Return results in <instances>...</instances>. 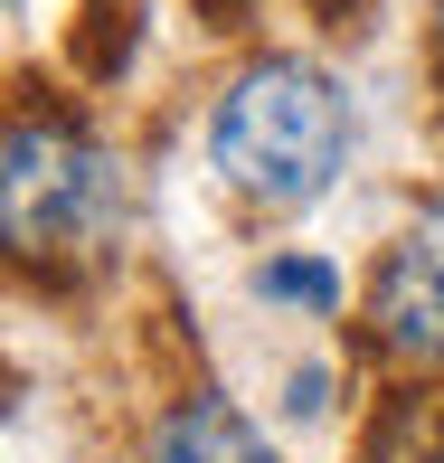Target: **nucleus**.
<instances>
[{"instance_id": "7", "label": "nucleus", "mask_w": 444, "mask_h": 463, "mask_svg": "<svg viewBox=\"0 0 444 463\" xmlns=\"http://www.w3.org/2000/svg\"><path fill=\"white\" fill-rule=\"evenodd\" d=\"M435 67H444V0H435Z\"/></svg>"}, {"instance_id": "2", "label": "nucleus", "mask_w": 444, "mask_h": 463, "mask_svg": "<svg viewBox=\"0 0 444 463\" xmlns=\"http://www.w3.org/2000/svg\"><path fill=\"white\" fill-rule=\"evenodd\" d=\"M0 227L19 265L95 256L123 227V161L67 114H10L0 142Z\"/></svg>"}, {"instance_id": "3", "label": "nucleus", "mask_w": 444, "mask_h": 463, "mask_svg": "<svg viewBox=\"0 0 444 463\" xmlns=\"http://www.w3.org/2000/svg\"><path fill=\"white\" fill-rule=\"evenodd\" d=\"M369 350L388 369H444V218L407 227L369 275Z\"/></svg>"}, {"instance_id": "4", "label": "nucleus", "mask_w": 444, "mask_h": 463, "mask_svg": "<svg viewBox=\"0 0 444 463\" xmlns=\"http://www.w3.org/2000/svg\"><path fill=\"white\" fill-rule=\"evenodd\" d=\"M152 463H284V454L246 426V407H227L218 388H189V397H171V407H161Z\"/></svg>"}, {"instance_id": "5", "label": "nucleus", "mask_w": 444, "mask_h": 463, "mask_svg": "<svg viewBox=\"0 0 444 463\" xmlns=\"http://www.w3.org/2000/svg\"><path fill=\"white\" fill-rule=\"evenodd\" d=\"M265 303H303V312H331L341 303V275H331L322 256H265Z\"/></svg>"}, {"instance_id": "6", "label": "nucleus", "mask_w": 444, "mask_h": 463, "mask_svg": "<svg viewBox=\"0 0 444 463\" xmlns=\"http://www.w3.org/2000/svg\"><path fill=\"white\" fill-rule=\"evenodd\" d=\"M369 463H444V407H397L388 416V435L369 445Z\"/></svg>"}, {"instance_id": "1", "label": "nucleus", "mask_w": 444, "mask_h": 463, "mask_svg": "<svg viewBox=\"0 0 444 463\" xmlns=\"http://www.w3.org/2000/svg\"><path fill=\"white\" fill-rule=\"evenodd\" d=\"M350 161V104L331 86V67L312 57H256L227 76L218 114H208V171L265 218L312 208Z\"/></svg>"}, {"instance_id": "8", "label": "nucleus", "mask_w": 444, "mask_h": 463, "mask_svg": "<svg viewBox=\"0 0 444 463\" xmlns=\"http://www.w3.org/2000/svg\"><path fill=\"white\" fill-rule=\"evenodd\" d=\"M10 10H29V0H10Z\"/></svg>"}]
</instances>
